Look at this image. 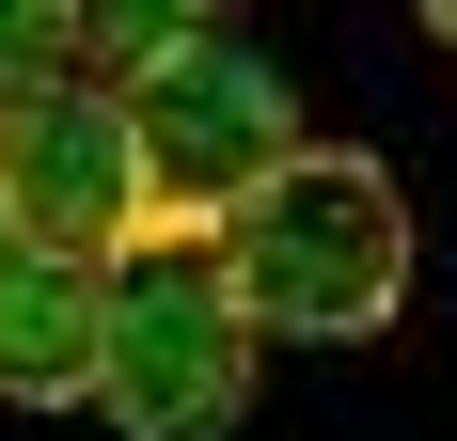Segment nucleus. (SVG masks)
<instances>
[{
	"instance_id": "1",
	"label": "nucleus",
	"mask_w": 457,
	"mask_h": 441,
	"mask_svg": "<svg viewBox=\"0 0 457 441\" xmlns=\"http://www.w3.org/2000/svg\"><path fill=\"white\" fill-rule=\"evenodd\" d=\"M205 253H221L237 315H253V347H363L378 315L411 300V205H395V174L378 158H347V142H300L253 205L205 220Z\"/></svg>"
},
{
	"instance_id": "2",
	"label": "nucleus",
	"mask_w": 457,
	"mask_h": 441,
	"mask_svg": "<svg viewBox=\"0 0 457 441\" xmlns=\"http://www.w3.org/2000/svg\"><path fill=\"white\" fill-rule=\"evenodd\" d=\"M95 410L127 441H221L253 410V315L205 237H142L95 268Z\"/></svg>"
},
{
	"instance_id": "3",
	"label": "nucleus",
	"mask_w": 457,
	"mask_h": 441,
	"mask_svg": "<svg viewBox=\"0 0 457 441\" xmlns=\"http://www.w3.org/2000/svg\"><path fill=\"white\" fill-rule=\"evenodd\" d=\"M127 95V127H142V174H158V237H205L221 205H253V189L300 158V95H284V63L253 32H221V16H189Z\"/></svg>"
},
{
	"instance_id": "4",
	"label": "nucleus",
	"mask_w": 457,
	"mask_h": 441,
	"mask_svg": "<svg viewBox=\"0 0 457 441\" xmlns=\"http://www.w3.org/2000/svg\"><path fill=\"white\" fill-rule=\"evenodd\" d=\"M0 220H16V253H63V268H111L158 237V174H142V127L111 79H32L0 95Z\"/></svg>"
},
{
	"instance_id": "5",
	"label": "nucleus",
	"mask_w": 457,
	"mask_h": 441,
	"mask_svg": "<svg viewBox=\"0 0 457 441\" xmlns=\"http://www.w3.org/2000/svg\"><path fill=\"white\" fill-rule=\"evenodd\" d=\"M95 395V268L16 253L0 268V410H79Z\"/></svg>"
},
{
	"instance_id": "6",
	"label": "nucleus",
	"mask_w": 457,
	"mask_h": 441,
	"mask_svg": "<svg viewBox=\"0 0 457 441\" xmlns=\"http://www.w3.org/2000/svg\"><path fill=\"white\" fill-rule=\"evenodd\" d=\"M79 47H63V16H32V0H0V95H32V79H63Z\"/></svg>"
},
{
	"instance_id": "7",
	"label": "nucleus",
	"mask_w": 457,
	"mask_h": 441,
	"mask_svg": "<svg viewBox=\"0 0 457 441\" xmlns=\"http://www.w3.org/2000/svg\"><path fill=\"white\" fill-rule=\"evenodd\" d=\"M426 32H442V47H457V0H442V16H426Z\"/></svg>"
},
{
	"instance_id": "8",
	"label": "nucleus",
	"mask_w": 457,
	"mask_h": 441,
	"mask_svg": "<svg viewBox=\"0 0 457 441\" xmlns=\"http://www.w3.org/2000/svg\"><path fill=\"white\" fill-rule=\"evenodd\" d=\"M0 268H16V220H0Z\"/></svg>"
}]
</instances>
